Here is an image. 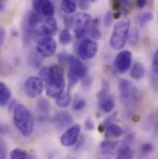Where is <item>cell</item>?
I'll return each instance as SVG.
<instances>
[{"label": "cell", "instance_id": "cell-10", "mask_svg": "<svg viewBox=\"0 0 158 159\" xmlns=\"http://www.w3.org/2000/svg\"><path fill=\"white\" fill-rule=\"evenodd\" d=\"M79 134H80V125L74 124L62 134V136L60 137V143L65 147H71L77 143Z\"/></svg>", "mask_w": 158, "mask_h": 159}, {"label": "cell", "instance_id": "cell-44", "mask_svg": "<svg viewBox=\"0 0 158 159\" xmlns=\"http://www.w3.org/2000/svg\"><path fill=\"white\" fill-rule=\"evenodd\" d=\"M27 159H36V158H35V157H34V155H29V156H28V157H27Z\"/></svg>", "mask_w": 158, "mask_h": 159}, {"label": "cell", "instance_id": "cell-13", "mask_svg": "<svg viewBox=\"0 0 158 159\" xmlns=\"http://www.w3.org/2000/svg\"><path fill=\"white\" fill-rule=\"evenodd\" d=\"M98 105L101 111L105 113L111 112L115 107V100L113 95L108 93L107 89H103L98 93Z\"/></svg>", "mask_w": 158, "mask_h": 159}, {"label": "cell", "instance_id": "cell-39", "mask_svg": "<svg viewBox=\"0 0 158 159\" xmlns=\"http://www.w3.org/2000/svg\"><path fill=\"white\" fill-rule=\"evenodd\" d=\"M58 57H59V60H60L62 63H66V62L69 61L70 56H69L66 52H62V53L58 56Z\"/></svg>", "mask_w": 158, "mask_h": 159}, {"label": "cell", "instance_id": "cell-27", "mask_svg": "<svg viewBox=\"0 0 158 159\" xmlns=\"http://www.w3.org/2000/svg\"><path fill=\"white\" fill-rule=\"evenodd\" d=\"M129 0H111V6L115 10H126Z\"/></svg>", "mask_w": 158, "mask_h": 159}, {"label": "cell", "instance_id": "cell-16", "mask_svg": "<svg viewBox=\"0 0 158 159\" xmlns=\"http://www.w3.org/2000/svg\"><path fill=\"white\" fill-rule=\"evenodd\" d=\"M56 31H57V24L56 19L53 17H48L44 20L38 34L43 36H51V35H55Z\"/></svg>", "mask_w": 158, "mask_h": 159}, {"label": "cell", "instance_id": "cell-28", "mask_svg": "<svg viewBox=\"0 0 158 159\" xmlns=\"http://www.w3.org/2000/svg\"><path fill=\"white\" fill-rule=\"evenodd\" d=\"M28 155L25 151L20 149V148H15L13 149L10 154H9V158L10 159H27Z\"/></svg>", "mask_w": 158, "mask_h": 159}, {"label": "cell", "instance_id": "cell-33", "mask_svg": "<svg viewBox=\"0 0 158 159\" xmlns=\"http://www.w3.org/2000/svg\"><path fill=\"white\" fill-rule=\"evenodd\" d=\"M153 150H154V146L152 143H145L141 146V152L143 155H149L153 152Z\"/></svg>", "mask_w": 158, "mask_h": 159}, {"label": "cell", "instance_id": "cell-32", "mask_svg": "<svg viewBox=\"0 0 158 159\" xmlns=\"http://www.w3.org/2000/svg\"><path fill=\"white\" fill-rule=\"evenodd\" d=\"M88 34L93 39H100L101 38V33H100V30L98 29V27H96V22H94L92 25Z\"/></svg>", "mask_w": 158, "mask_h": 159}, {"label": "cell", "instance_id": "cell-38", "mask_svg": "<svg viewBox=\"0 0 158 159\" xmlns=\"http://www.w3.org/2000/svg\"><path fill=\"white\" fill-rule=\"evenodd\" d=\"M151 84H152V87L155 91L158 92V75H156L153 73V76H152V80H151Z\"/></svg>", "mask_w": 158, "mask_h": 159}, {"label": "cell", "instance_id": "cell-36", "mask_svg": "<svg viewBox=\"0 0 158 159\" xmlns=\"http://www.w3.org/2000/svg\"><path fill=\"white\" fill-rule=\"evenodd\" d=\"M97 0H78V5H79V8L82 10H86L89 8V6L91 3L95 2Z\"/></svg>", "mask_w": 158, "mask_h": 159}, {"label": "cell", "instance_id": "cell-35", "mask_svg": "<svg viewBox=\"0 0 158 159\" xmlns=\"http://www.w3.org/2000/svg\"><path fill=\"white\" fill-rule=\"evenodd\" d=\"M152 70H153L154 74L158 75V50L154 55L153 63H152Z\"/></svg>", "mask_w": 158, "mask_h": 159}, {"label": "cell", "instance_id": "cell-20", "mask_svg": "<svg viewBox=\"0 0 158 159\" xmlns=\"http://www.w3.org/2000/svg\"><path fill=\"white\" fill-rule=\"evenodd\" d=\"M145 74V69L142 63L136 62L132 66L130 70V77L133 80H141L144 77Z\"/></svg>", "mask_w": 158, "mask_h": 159}, {"label": "cell", "instance_id": "cell-15", "mask_svg": "<svg viewBox=\"0 0 158 159\" xmlns=\"http://www.w3.org/2000/svg\"><path fill=\"white\" fill-rule=\"evenodd\" d=\"M52 122L58 129H64L73 123V118L68 111H59L52 119Z\"/></svg>", "mask_w": 158, "mask_h": 159}, {"label": "cell", "instance_id": "cell-3", "mask_svg": "<svg viewBox=\"0 0 158 159\" xmlns=\"http://www.w3.org/2000/svg\"><path fill=\"white\" fill-rule=\"evenodd\" d=\"M119 94L122 105L125 109L131 112L139 102V91L131 81L128 80H121L119 82Z\"/></svg>", "mask_w": 158, "mask_h": 159}, {"label": "cell", "instance_id": "cell-1", "mask_svg": "<svg viewBox=\"0 0 158 159\" xmlns=\"http://www.w3.org/2000/svg\"><path fill=\"white\" fill-rule=\"evenodd\" d=\"M39 74L42 80L45 82V92L49 97L56 98L64 92L65 77L60 66H45L41 69Z\"/></svg>", "mask_w": 158, "mask_h": 159}, {"label": "cell", "instance_id": "cell-4", "mask_svg": "<svg viewBox=\"0 0 158 159\" xmlns=\"http://www.w3.org/2000/svg\"><path fill=\"white\" fill-rule=\"evenodd\" d=\"M129 27L130 22L129 20H119L115 26L112 33V35L110 37V46L114 50H121L129 39Z\"/></svg>", "mask_w": 158, "mask_h": 159}, {"label": "cell", "instance_id": "cell-42", "mask_svg": "<svg viewBox=\"0 0 158 159\" xmlns=\"http://www.w3.org/2000/svg\"><path fill=\"white\" fill-rule=\"evenodd\" d=\"M136 5L138 6V7L142 8L146 5V0H136Z\"/></svg>", "mask_w": 158, "mask_h": 159}, {"label": "cell", "instance_id": "cell-14", "mask_svg": "<svg viewBox=\"0 0 158 159\" xmlns=\"http://www.w3.org/2000/svg\"><path fill=\"white\" fill-rule=\"evenodd\" d=\"M34 10L39 15H43L46 18L53 17L55 7L50 0H33Z\"/></svg>", "mask_w": 158, "mask_h": 159}, {"label": "cell", "instance_id": "cell-31", "mask_svg": "<svg viewBox=\"0 0 158 159\" xmlns=\"http://www.w3.org/2000/svg\"><path fill=\"white\" fill-rule=\"evenodd\" d=\"M86 106V102L83 98L77 96L73 102V105H72V108L75 110V111H81Z\"/></svg>", "mask_w": 158, "mask_h": 159}, {"label": "cell", "instance_id": "cell-2", "mask_svg": "<svg viewBox=\"0 0 158 159\" xmlns=\"http://www.w3.org/2000/svg\"><path fill=\"white\" fill-rule=\"evenodd\" d=\"M13 123L24 137H30L34 129V119L31 111L23 105H17L13 109Z\"/></svg>", "mask_w": 158, "mask_h": 159}, {"label": "cell", "instance_id": "cell-6", "mask_svg": "<svg viewBox=\"0 0 158 159\" xmlns=\"http://www.w3.org/2000/svg\"><path fill=\"white\" fill-rule=\"evenodd\" d=\"M119 148V143L116 140L106 139L100 143L99 145V158L111 159L118 154Z\"/></svg>", "mask_w": 158, "mask_h": 159}, {"label": "cell", "instance_id": "cell-9", "mask_svg": "<svg viewBox=\"0 0 158 159\" xmlns=\"http://www.w3.org/2000/svg\"><path fill=\"white\" fill-rule=\"evenodd\" d=\"M98 52V44L91 39H85L80 42L78 47L79 56L82 59H91L95 57Z\"/></svg>", "mask_w": 158, "mask_h": 159}, {"label": "cell", "instance_id": "cell-7", "mask_svg": "<svg viewBox=\"0 0 158 159\" xmlns=\"http://www.w3.org/2000/svg\"><path fill=\"white\" fill-rule=\"evenodd\" d=\"M56 43L51 36H43L38 41L36 51L43 57H50L55 55L56 51Z\"/></svg>", "mask_w": 158, "mask_h": 159}, {"label": "cell", "instance_id": "cell-43", "mask_svg": "<svg viewBox=\"0 0 158 159\" xmlns=\"http://www.w3.org/2000/svg\"><path fill=\"white\" fill-rule=\"evenodd\" d=\"M6 158V148L5 146L2 144L1 145V159Z\"/></svg>", "mask_w": 158, "mask_h": 159}, {"label": "cell", "instance_id": "cell-17", "mask_svg": "<svg viewBox=\"0 0 158 159\" xmlns=\"http://www.w3.org/2000/svg\"><path fill=\"white\" fill-rule=\"evenodd\" d=\"M123 134H124V129L115 123L110 124L106 127V129H105L106 139H110V140L118 139L119 137H121Z\"/></svg>", "mask_w": 158, "mask_h": 159}, {"label": "cell", "instance_id": "cell-29", "mask_svg": "<svg viewBox=\"0 0 158 159\" xmlns=\"http://www.w3.org/2000/svg\"><path fill=\"white\" fill-rule=\"evenodd\" d=\"M71 40H72V38H71V34H70V33L69 30L65 29V30H63V31L60 33L59 41H60V43H61L62 44H64V45L69 44V43L71 42Z\"/></svg>", "mask_w": 158, "mask_h": 159}, {"label": "cell", "instance_id": "cell-19", "mask_svg": "<svg viewBox=\"0 0 158 159\" xmlns=\"http://www.w3.org/2000/svg\"><path fill=\"white\" fill-rule=\"evenodd\" d=\"M36 108H37V112L41 118L45 119L48 117V114L50 111V104L46 99L40 98L36 103Z\"/></svg>", "mask_w": 158, "mask_h": 159}, {"label": "cell", "instance_id": "cell-26", "mask_svg": "<svg viewBox=\"0 0 158 159\" xmlns=\"http://www.w3.org/2000/svg\"><path fill=\"white\" fill-rule=\"evenodd\" d=\"M43 61V57L40 55L39 53L36 52H32L29 56V63L31 66L34 68H39Z\"/></svg>", "mask_w": 158, "mask_h": 159}, {"label": "cell", "instance_id": "cell-11", "mask_svg": "<svg viewBox=\"0 0 158 159\" xmlns=\"http://www.w3.org/2000/svg\"><path fill=\"white\" fill-rule=\"evenodd\" d=\"M75 34L77 38H81L87 32L91 24V16L87 13H78L74 18Z\"/></svg>", "mask_w": 158, "mask_h": 159}, {"label": "cell", "instance_id": "cell-21", "mask_svg": "<svg viewBox=\"0 0 158 159\" xmlns=\"http://www.w3.org/2000/svg\"><path fill=\"white\" fill-rule=\"evenodd\" d=\"M41 20H41V17H40V15L38 13H36L35 11H30L25 16L24 23H26L30 27L35 29V27L41 22Z\"/></svg>", "mask_w": 158, "mask_h": 159}, {"label": "cell", "instance_id": "cell-23", "mask_svg": "<svg viewBox=\"0 0 158 159\" xmlns=\"http://www.w3.org/2000/svg\"><path fill=\"white\" fill-rule=\"evenodd\" d=\"M11 97V92L8 87L4 83L0 82V105L1 107H5Z\"/></svg>", "mask_w": 158, "mask_h": 159}, {"label": "cell", "instance_id": "cell-30", "mask_svg": "<svg viewBox=\"0 0 158 159\" xmlns=\"http://www.w3.org/2000/svg\"><path fill=\"white\" fill-rule=\"evenodd\" d=\"M140 38V33L139 30L137 28H133L129 31V42L130 43V44H136L139 41Z\"/></svg>", "mask_w": 158, "mask_h": 159}, {"label": "cell", "instance_id": "cell-41", "mask_svg": "<svg viewBox=\"0 0 158 159\" xmlns=\"http://www.w3.org/2000/svg\"><path fill=\"white\" fill-rule=\"evenodd\" d=\"M5 37H6V32L4 30V28H1L0 29V43H1V44L4 43Z\"/></svg>", "mask_w": 158, "mask_h": 159}, {"label": "cell", "instance_id": "cell-22", "mask_svg": "<svg viewBox=\"0 0 158 159\" xmlns=\"http://www.w3.org/2000/svg\"><path fill=\"white\" fill-rule=\"evenodd\" d=\"M55 99H56V101H55L56 105L60 108L68 107L71 102V96L69 92H63L61 94H59Z\"/></svg>", "mask_w": 158, "mask_h": 159}, {"label": "cell", "instance_id": "cell-8", "mask_svg": "<svg viewBox=\"0 0 158 159\" xmlns=\"http://www.w3.org/2000/svg\"><path fill=\"white\" fill-rule=\"evenodd\" d=\"M24 92L30 98L40 96L43 91V81L40 77H30L24 83Z\"/></svg>", "mask_w": 158, "mask_h": 159}, {"label": "cell", "instance_id": "cell-34", "mask_svg": "<svg viewBox=\"0 0 158 159\" xmlns=\"http://www.w3.org/2000/svg\"><path fill=\"white\" fill-rule=\"evenodd\" d=\"M112 22H113V14L111 12H107L104 18V25L106 28H109L112 25Z\"/></svg>", "mask_w": 158, "mask_h": 159}, {"label": "cell", "instance_id": "cell-40", "mask_svg": "<svg viewBox=\"0 0 158 159\" xmlns=\"http://www.w3.org/2000/svg\"><path fill=\"white\" fill-rule=\"evenodd\" d=\"M65 24H66V27H68V28H70V26H71V23H74V20H72L73 19H71V18H67V17H65Z\"/></svg>", "mask_w": 158, "mask_h": 159}, {"label": "cell", "instance_id": "cell-24", "mask_svg": "<svg viewBox=\"0 0 158 159\" xmlns=\"http://www.w3.org/2000/svg\"><path fill=\"white\" fill-rule=\"evenodd\" d=\"M77 0H62L61 8L68 15L73 14L77 9Z\"/></svg>", "mask_w": 158, "mask_h": 159}, {"label": "cell", "instance_id": "cell-5", "mask_svg": "<svg viewBox=\"0 0 158 159\" xmlns=\"http://www.w3.org/2000/svg\"><path fill=\"white\" fill-rule=\"evenodd\" d=\"M68 64H69V74H68L69 83L70 85H76L79 80L84 79L86 77L87 68L79 58L72 56H70Z\"/></svg>", "mask_w": 158, "mask_h": 159}, {"label": "cell", "instance_id": "cell-37", "mask_svg": "<svg viewBox=\"0 0 158 159\" xmlns=\"http://www.w3.org/2000/svg\"><path fill=\"white\" fill-rule=\"evenodd\" d=\"M84 127L87 130H93L94 129V124H93V119H91L90 117H88L85 122H84Z\"/></svg>", "mask_w": 158, "mask_h": 159}, {"label": "cell", "instance_id": "cell-12", "mask_svg": "<svg viewBox=\"0 0 158 159\" xmlns=\"http://www.w3.org/2000/svg\"><path fill=\"white\" fill-rule=\"evenodd\" d=\"M132 55L129 51L124 50L118 54L115 59V67L119 73L127 72L131 66Z\"/></svg>", "mask_w": 158, "mask_h": 159}, {"label": "cell", "instance_id": "cell-25", "mask_svg": "<svg viewBox=\"0 0 158 159\" xmlns=\"http://www.w3.org/2000/svg\"><path fill=\"white\" fill-rule=\"evenodd\" d=\"M154 19V15L151 11H147V12H144L142 14H141L138 19H137V21L139 23V25L141 27H145L149 22H151Z\"/></svg>", "mask_w": 158, "mask_h": 159}, {"label": "cell", "instance_id": "cell-18", "mask_svg": "<svg viewBox=\"0 0 158 159\" xmlns=\"http://www.w3.org/2000/svg\"><path fill=\"white\" fill-rule=\"evenodd\" d=\"M134 157V151L129 146L128 143H124L119 145L117 157L115 159H133Z\"/></svg>", "mask_w": 158, "mask_h": 159}, {"label": "cell", "instance_id": "cell-45", "mask_svg": "<svg viewBox=\"0 0 158 159\" xmlns=\"http://www.w3.org/2000/svg\"><path fill=\"white\" fill-rule=\"evenodd\" d=\"M156 129H157V132H158V123L156 124Z\"/></svg>", "mask_w": 158, "mask_h": 159}]
</instances>
